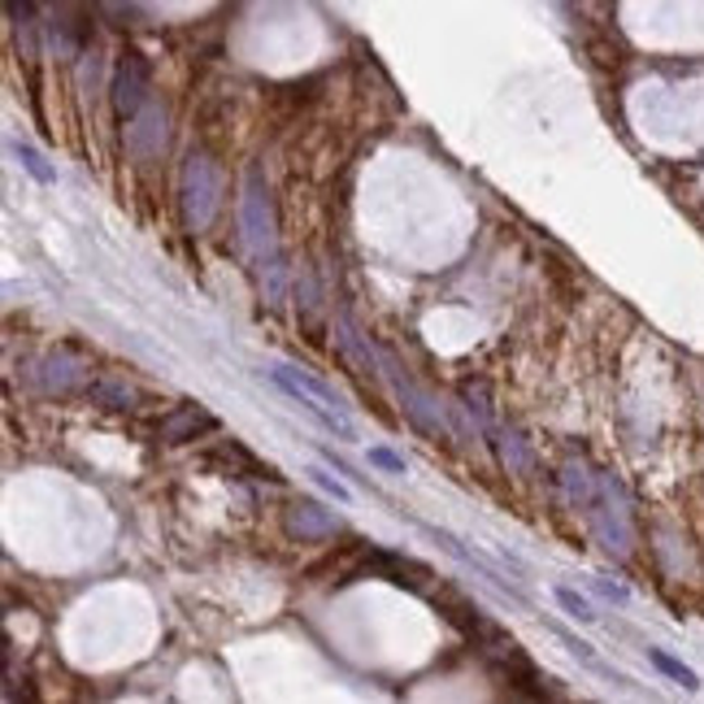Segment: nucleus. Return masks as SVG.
I'll use <instances>...</instances> for the list:
<instances>
[{
	"mask_svg": "<svg viewBox=\"0 0 704 704\" xmlns=\"http://www.w3.org/2000/svg\"><path fill=\"white\" fill-rule=\"evenodd\" d=\"M143 96H148V62H143L140 53H127V62L114 74V109L122 118H136Z\"/></svg>",
	"mask_w": 704,
	"mask_h": 704,
	"instance_id": "1",
	"label": "nucleus"
},
{
	"mask_svg": "<svg viewBox=\"0 0 704 704\" xmlns=\"http://www.w3.org/2000/svg\"><path fill=\"white\" fill-rule=\"evenodd\" d=\"M270 378H275L282 392H287V401H291L296 409H305V414L322 426V430H331V435H340V439H356V430H352V423L344 418V414H335V409H327L322 401H313L309 392H300V387H296V383H291L282 370H270Z\"/></svg>",
	"mask_w": 704,
	"mask_h": 704,
	"instance_id": "2",
	"label": "nucleus"
},
{
	"mask_svg": "<svg viewBox=\"0 0 704 704\" xmlns=\"http://www.w3.org/2000/svg\"><path fill=\"white\" fill-rule=\"evenodd\" d=\"M205 430H217V418L205 414L201 405H179L174 414H166L161 423H157V439L161 444H183V439H196V435H205Z\"/></svg>",
	"mask_w": 704,
	"mask_h": 704,
	"instance_id": "3",
	"label": "nucleus"
},
{
	"mask_svg": "<svg viewBox=\"0 0 704 704\" xmlns=\"http://www.w3.org/2000/svg\"><path fill=\"white\" fill-rule=\"evenodd\" d=\"M213 461H226V466H235V470H244V479H266V483H282V474L270 466V461H257L248 448H239L235 439L231 444H222L217 452H213Z\"/></svg>",
	"mask_w": 704,
	"mask_h": 704,
	"instance_id": "4",
	"label": "nucleus"
},
{
	"mask_svg": "<svg viewBox=\"0 0 704 704\" xmlns=\"http://www.w3.org/2000/svg\"><path fill=\"white\" fill-rule=\"evenodd\" d=\"M648 661H652V665H657V670H661L670 683H679V687H687V692H696V687H701V674H696L692 665H683L679 657H670V652L652 648V652H648Z\"/></svg>",
	"mask_w": 704,
	"mask_h": 704,
	"instance_id": "5",
	"label": "nucleus"
},
{
	"mask_svg": "<svg viewBox=\"0 0 704 704\" xmlns=\"http://www.w3.org/2000/svg\"><path fill=\"white\" fill-rule=\"evenodd\" d=\"M279 370H282V374H287V378H291V383H296V387H300V392H309V396H313V401H322L327 409H335V414H344V405H340V396H335V392H331V387H327L322 378H309V374H300V370H291V365H279Z\"/></svg>",
	"mask_w": 704,
	"mask_h": 704,
	"instance_id": "6",
	"label": "nucleus"
},
{
	"mask_svg": "<svg viewBox=\"0 0 704 704\" xmlns=\"http://www.w3.org/2000/svg\"><path fill=\"white\" fill-rule=\"evenodd\" d=\"M291 509H296V513L287 518V531H291V535H296V531H300V535H309V531H331V518H313V504H291Z\"/></svg>",
	"mask_w": 704,
	"mask_h": 704,
	"instance_id": "7",
	"label": "nucleus"
},
{
	"mask_svg": "<svg viewBox=\"0 0 704 704\" xmlns=\"http://www.w3.org/2000/svg\"><path fill=\"white\" fill-rule=\"evenodd\" d=\"M557 605H562L569 618H578V622H596L591 600H587V596H578L574 587H557Z\"/></svg>",
	"mask_w": 704,
	"mask_h": 704,
	"instance_id": "8",
	"label": "nucleus"
},
{
	"mask_svg": "<svg viewBox=\"0 0 704 704\" xmlns=\"http://www.w3.org/2000/svg\"><path fill=\"white\" fill-rule=\"evenodd\" d=\"M87 392L100 396V401H109V409H127V405L136 401V392L122 387V383H96V387H87Z\"/></svg>",
	"mask_w": 704,
	"mask_h": 704,
	"instance_id": "9",
	"label": "nucleus"
},
{
	"mask_svg": "<svg viewBox=\"0 0 704 704\" xmlns=\"http://www.w3.org/2000/svg\"><path fill=\"white\" fill-rule=\"evenodd\" d=\"M13 152L22 157V166H26V170H31V174H35L40 183H53V179H57V174H53V170L44 166V157H40V152H35L31 143H13Z\"/></svg>",
	"mask_w": 704,
	"mask_h": 704,
	"instance_id": "10",
	"label": "nucleus"
},
{
	"mask_svg": "<svg viewBox=\"0 0 704 704\" xmlns=\"http://www.w3.org/2000/svg\"><path fill=\"white\" fill-rule=\"evenodd\" d=\"M557 634H562V639H565V648H569V652H574V657H578L583 665H591V670H600V674H609V670L600 665V657H596V652H591V648H587L583 639H574V634H569V631H557Z\"/></svg>",
	"mask_w": 704,
	"mask_h": 704,
	"instance_id": "11",
	"label": "nucleus"
},
{
	"mask_svg": "<svg viewBox=\"0 0 704 704\" xmlns=\"http://www.w3.org/2000/svg\"><path fill=\"white\" fill-rule=\"evenodd\" d=\"M370 461L383 466V470H392V474H405V457H396L392 448H370Z\"/></svg>",
	"mask_w": 704,
	"mask_h": 704,
	"instance_id": "12",
	"label": "nucleus"
},
{
	"mask_svg": "<svg viewBox=\"0 0 704 704\" xmlns=\"http://www.w3.org/2000/svg\"><path fill=\"white\" fill-rule=\"evenodd\" d=\"M309 479L322 488V492H331L335 500H349V488L340 483V479H331V474H322V470H309Z\"/></svg>",
	"mask_w": 704,
	"mask_h": 704,
	"instance_id": "13",
	"label": "nucleus"
},
{
	"mask_svg": "<svg viewBox=\"0 0 704 704\" xmlns=\"http://www.w3.org/2000/svg\"><path fill=\"white\" fill-rule=\"evenodd\" d=\"M596 591H600V596H609L614 605H627V600H631V591H627V587H618V583H609V578H596Z\"/></svg>",
	"mask_w": 704,
	"mask_h": 704,
	"instance_id": "14",
	"label": "nucleus"
}]
</instances>
